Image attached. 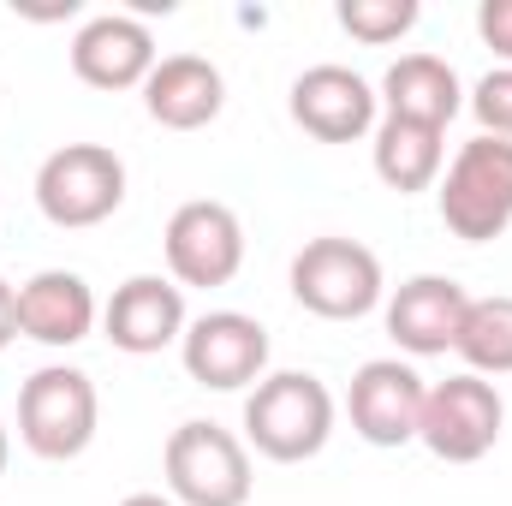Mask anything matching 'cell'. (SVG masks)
<instances>
[{
  "mask_svg": "<svg viewBox=\"0 0 512 506\" xmlns=\"http://www.w3.org/2000/svg\"><path fill=\"white\" fill-rule=\"evenodd\" d=\"M334 393L310 370H274L245 393V447L274 465H304L334 435Z\"/></svg>",
  "mask_w": 512,
  "mask_h": 506,
  "instance_id": "1",
  "label": "cell"
},
{
  "mask_svg": "<svg viewBox=\"0 0 512 506\" xmlns=\"http://www.w3.org/2000/svg\"><path fill=\"white\" fill-rule=\"evenodd\" d=\"M435 203H441V227L465 245H489L512 227V143L507 137H471L459 143V155L447 161L441 185H435Z\"/></svg>",
  "mask_w": 512,
  "mask_h": 506,
  "instance_id": "2",
  "label": "cell"
},
{
  "mask_svg": "<svg viewBox=\"0 0 512 506\" xmlns=\"http://www.w3.org/2000/svg\"><path fill=\"white\" fill-rule=\"evenodd\" d=\"M96 423H102V399H96V381L78 364H42L36 376H24V387H18V441L36 459L66 465V459L90 453Z\"/></svg>",
  "mask_w": 512,
  "mask_h": 506,
  "instance_id": "3",
  "label": "cell"
},
{
  "mask_svg": "<svg viewBox=\"0 0 512 506\" xmlns=\"http://www.w3.org/2000/svg\"><path fill=\"white\" fill-rule=\"evenodd\" d=\"M161 471H167V495L179 506H245L256 489L251 447L209 417H191L167 435Z\"/></svg>",
  "mask_w": 512,
  "mask_h": 506,
  "instance_id": "4",
  "label": "cell"
},
{
  "mask_svg": "<svg viewBox=\"0 0 512 506\" xmlns=\"http://www.w3.org/2000/svg\"><path fill=\"white\" fill-rule=\"evenodd\" d=\"M126 203V161L108 143H60L42 167H36V209L66 227H102L108 215H120Z\"/></svg>",
  "mask_w": 512,
  "mask_h": 506,
  "instance_id": "5",
  "label": "cell"
},
{
  "mask_svg": "<svg viewBox=\"0 0 512 506\" xmlns=\"http://www.w3.org/2000/svg\"><path fill=\"white\" fill-rule=\"evenodd\" d=\"M292 298L322 322H358L387 298L382 256L358 239H340V233L310 239L292 256Z\"/></svg>",
  "mask_w": 512,
  "mask_h": 506,
  "instance_id": "6",
  "label": "cell"
},
{
  "mask_svg": "<svg viewBox=\"0 0 512 506\" xmlns=\"http://www.w3.org/2000/svg\"><path fill=\"white\" fill-rule=\"evenodd\" d=\"M501 423H507V399L501 387L483 376H447L423 393V423H417V441L441 459V465H477L495 453L501 441Z\"/></svg>",
  "mask_w": 512,
  "mask_h": 506,
  "instance_id": "7",
  "label": "cell"
},
{
  "mask_svg": "<svg viewBox=\"0 0 512 506\" xmlns=\"http://www.w3.org/2000/svg\"><path fill=\"white\" fill-rule=\"evenodd\" d=\"M161 251H167V280L173 286L215 292V286L239 280V268H245V227L227 203L191 197V203L173 209V221L161 233Z\"/></svg>",
  "mask_w": 512,
  "mask_h": 506,
  "instance_id": "8",
  "label": "cell"
},
{
  "mask_svg": "<svg viewBox=\"0 0 512 506\" xmlns=\"http://www.w3.org/2000/svg\"><path fill=\"white\" fill-rule=\"evenodd\" d=\"M185 376L209 393H239L268 376V328L245 310H209L179 340Z\"/></svg>",
  "mask_w": 512,
  "mask_h": 506,
  "instance_id": "9",
  "label": "cell"
},
{
  "mask_svg": "<svg viewBox=\"0 0 512 506\" xmlns=\"http://www.w3.org/2000/svg\"><path fill=\"white\" fill-rule=\"evenodd\" d=\"M286 108H292V126L310 131L316 143H358V137H376V126H382V96L352 66L298 72Z\"/></svg>",
  "mask_w": 512,
  "mask_h": 506,
  "instance_id": "10",
  "label": "cell"
},
{
  "mask_svg": "<svg viewBox=\"0 0 512 506\" xmlns=\"http://www.w3.org/2000/svg\"><path fill=\"white\" fill-rule=\"evenodd\" d=\"M185 328H191L185 286H173L167 274H131V280L114 286V298L102 304V334L126 358H155V352L179 346Z\"/></svg>",
  "mask_w": 512,
  "mask_h": 506,
  "instance_id": "11",
  "label": "cell"
},
{
  "mask_svg": "<svg viewBox=\"0 0 512 506\" xmlns=\"http://www.w3.org/2000/svg\"><path fill=\"white\" fill-rule=\"evenodd\" d=\"M423 393L429 381L405 358H370L346 387V417L370 447H411L423 423Z\"/></svg>",
  "mask_w": 512,
  "mask_h": 506,
  "instance_id": "12",
  "label": "cell"
},
{
  "mask_svg": "<svg viewBox=\"0 0 512 506\" xmlns=\"http://www.w3.org/2000/svg\"><path fill=\"white\" fill-rule=\"evenodd\" d=\"M465 310H471V292L453 274H417V280L393 286V298H387V334L411 358H441V352L459 346Z\"/></svg>",
  "mask_w": 512,
  "mask_h": 506,
  "instance_id": "13",
  "label": "cell"
},
{
  "mask_svg": "<svg viewBox=\"0 0 512 506\" xmlns=\"http://www.w3.org/2000/svg\"><path fill=\"white\" fill-rule=\"evenodd\" d=\"M102 322V304H96V286L72 268H42L18 286V334L36 340V346H78L90 340Z\"/></svg>",
  "mask_w": 512,
  "mask_h": 506,
  "instance_id": "14",
  "label": "cell"
},
{
  "mask_svg": "<svg viewBox=\"0 0 512 506\" xmlns=\"http://www.w3.org/2000/svg\"><path fill=\"white\" fill-rule=\"evenodd\" d=\"M155 36L143 18L131 12H102L72 36V72L90 90H143V78L155 72Z\"/></svg>",
  "mask_w": 512,
  "mask_h": 506,
  "instance_id": "15",
  "label": "cell"
},
{
  "mask_svg": "<svg viewBox=\"0 0 512 506\" xmlns=\"http://www.w3.org/2000/svg\"><path fill=\"white\" fill-rule=\"evenodd\" d=\"M227 108V78L203 54H167L143 78V114L167 131H203Z\"/></svg>",
  "mask_w": 512,
  "mask_h": 506,
  "instance_id": "16",
  "label": "cell"
},
{
  "mask_svg": "<svg viewBox=\"0 0 512 506\" xmlns=\"http://www.w3.org/2000/svg\"><path fill=\"white\" fill-rule=\"evenodd\" d=\"M382 108L387 120H417V126L447 131L465 108V84L441 54H399L382 72Z\"/></svg>",
  "mask_w": 512,
  "mask_h": 506,
  "instance_id": "17",
  "label": "cell"
},
{
  "mask_svg": "<svg viewBox=\"0 0 512 506\" xmlns=\"http://www.w3.org/2000/svg\"><path fill=\"white\" fill-rule=\"evenodd\" d=\"M370 161H376V179L387 191L411 197V191H435L441 173H447V131L417 126V120H387L376 126L370 143Z\"/></svg>",
  "mask_w": 512,
  "mask_h": 506,
  "instance_id": "18",
  "label": "cell"
},
{
  "mask_svg": "<svg viewBox=\"0 0 512 506\" xmlns=\"http://www.w3.org/2000/svg\"><path fill=\"white\" fill-rule=\"evenodd\" d=\"M471 376H512V292H489V298H471L465 310V328H459V346Z\"/></svg>",
  "mask_w": 512,
  "mask_h": 506,
  "instance_id": "19",
  "label": "cell"
},
{
  "mask_svg": "<svg viewBox=\"0 0 512 506\" xmlns=\"http://www.w3.org/2000/svg\"><path fill=\"white\" fill-rule=\"evenodd\" d=\"M334 18H340L346 36H358V42H370V48H387V42H399V36L417 30L423 6H417V0H340Z\"/></svg>",
  "mask_w": 512,
  "mask_h": 506,
  "instance_id": "20",
  "label": "cell"
},
{
  "mask_svg": "<svg viewBox=\"0 0 512 506\" xmlns=\"http://www.w3.org/2000/svg\"><path fill=\"white\" fill-rule=\"evenodd\" d=\"M465 108L477 114L483 137H507L512 143V66H495L477 78V90L465 96Z\"/></svg>",
  "mask_w": 512,
  "mask_h": 506,
  "instance_id": "21",
  "label": "cell"
},
{
  "mask_svg": "<svg viewBox=\"0 0 512 506\" xmlns=\"http://www.w3.org/2000/svg\"><path fill=\"white\" fill-rule=\"evenodd\" d=\"M477 36L495 48L501 66H512V0H483L477 6Z\"/></svg>",
  "mask_w": 512,
  "mask_h": 506,
  "instance_id": "22",
  "label": "cell"
},
{
  "mask_svg": "<svg viewBox=\"0 0 512 506\" xmlns=\"http://www.w3.org/2000/svg\"><path fill=\"white\" fill-rule=\"evenodd\" d=\"M18 340V286L12 280H0V352Z\"/></svg>",
  "mask_w": 512,
  "mask_h": 506,
  "instance_id": "23",
  "label": "cell"
},
{
  "mask_svg": "<svg viewBox=\"0 0 512 506\" xmlns=\"http://www.w3.org/2000/svg\"><path fill=\"white\" fill-rule=\"evenodd\" d=\"M120 506H179V501L173 495H126Z\"/></svg>",
  "mask_w": 512,
  "mask_h": 506,
  "instance_id": "24",
  "label": "cell"
},
{
  "mask_svg": "<svg viewBox=\"0 0 512 506\" xmlns=\"http://www.w3.org/2000/svg\"><path fill=\"white\" fill-rule=\"evenodd\" d=\"M6 459H12V435H6V423H0V477H6Z\"/></svg>",
  "mask_w": 512,
  "mask_h": 506,
  "instance_id": "25",
  "label": "cell"
}]
</instances>
